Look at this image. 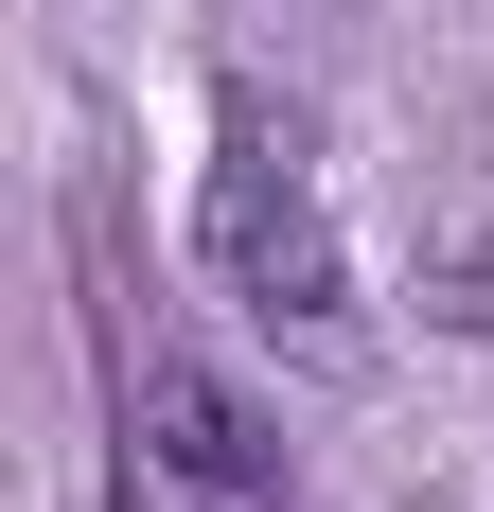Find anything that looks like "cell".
Masks as SVG:
<instances>
[{"label":"cell","instance_id":"1","mask_svg":"<svg viewBox=\"0 0 494 512\" xmlns=\"http://www.w3.org/2000/svg\"><path fill=\"white\" fill-rule=\"evenodd\" d=\"M195 248H212V283H230L265 336H300V354H353V265H336V212H318V177H300V142L265 124V106H230V142H212Z\"/></svg>","mask_w":494,"mask_h":512},{"label":"cell","instance_id":"2","mask_svg":"<svg viewBox=\"0 0 494 512\" xmlns=\"http://www.w3.org/2000/svg\"><path fill=\"white\" fill-rule=\"evenodd\" d=\"M142 460L177 477V495H283V442H265V407L247 389H212L195 354H142Z\"/></svg>","mask_w":494,"mask_h":512}]
</instances>
